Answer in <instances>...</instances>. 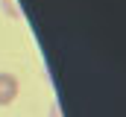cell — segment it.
<instances>
[{
  "mask_svg": "<svg viewBox=\"0 0 126 117\" xmlns=\"http://www.w3.org/2000/svg\"><path fill=\"white\" fill-rule=\"evenodd\" d=\"M18 76L12 73H0V105H9L15 97H18Z\"/></svg>",
  "mask_w": 126,
  "mask_h": 117,
  "instance_id": "6da1fadb",
  "label": "cell"
},
{
  "mask_svg": "<svg viewBox=\"0 0 126 117\" xmlns=\"http://www.w3.org/2000/svg\"><path fill=\"white\" fill-rule=\"evenodd\" d=\"M3 6H6V15H9V18H21V12H18V3H15V0H3Z\"/></svg>",
  "mask_w": 126,
  "mask_h": 117,
  "instance_id": "7a4b0ae2",
  "label": "cell"
}]
</instances>
